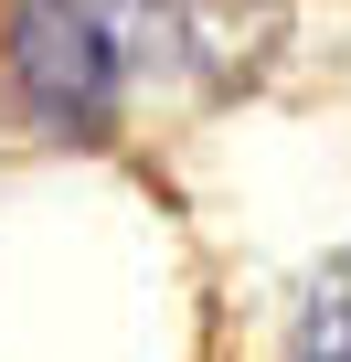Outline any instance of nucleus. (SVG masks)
Instances as JSON below:
<instances>
[{
  "label": "nucleus",
  "mask_w": 351,
  "mask_h": 362,
  "mask_svg": "<svg viewBox=\"0 0 351 362\" xmlns=\"http://www.w3.org/2000/svg\"><path fill=\"white\" fill-rule=\"evenodd\" d=\"M266 33V0H0V75L43 139H107L149 75H224Z\"/></svg>",
  "instance_id": "1"
},
{
  "label": "nucleus",
  "mask_w": 351,
  "mask_h": 362,
  "mask_svg": "<svg viewBox=\"0 0 351 362\" xmlns=\"http://www.w3.org/2000/svg\"><path fill=\"white\" fill-rule=\"evenodd\" d=\"M287 351H298V362H351V256H330V267L298 288V309H287Z\"/></svg>",
  "instance_id": "2"
}]
</instances>
